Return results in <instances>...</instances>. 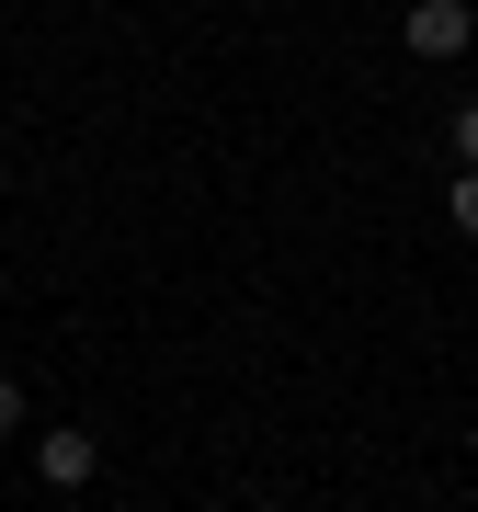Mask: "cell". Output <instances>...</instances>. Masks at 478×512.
I'll list each match as a JSON object with an SVG mask.
<instances>
[{"label":"cell","mask_w":478,"mask_h":512,"mask_svg":"<svg viewBox=\"0 0 478 512\" xmlns=\"http://www.w3.org/2000/svg\"><path fill=\"white\" fill-rule=\"evenodd\" d=\"M444 217H456V239H478V171H456V194H444Z\"/></svg>","instance_id":"3957f363"},{"label":"cell","mask_w":478,"mask_h":512,"mask_svg":"<svg viewBox=\"0 0 478 512\" xmlns=\"http://www.w3.org/2000/svg\"><path fill=\"white\" fill-rule=\"evenodd\" d=\"M0 433H23V387L12 376H0Z\"/></svg>","instance_id":"5b68a950"},{"label":"cell","mask_w":478,"mask_h":512,"mask_svg":"<svg viewBox=\"0 0 478 512\" xmlns=\"http://www.w3.org/2000/svg\"><path fill=\"white\" fill-rule=\"evenodd\" d=\"M456 160H467V171H478V92H467V103H456Z\"/></svg>","instance_id":"277c9868"},{"label":"cell","mask_w":478,"mask_h":512,"mask_svg":"<svg viewBox=\"0 0 478 512\" xmlns=\"http://www.w3.org/2000/svg\"><path fill=\"white\" fill-rule=\"evenodd\" d=\"M92 467H103L92 433H69V421H57V433H35V478H46V490H80Z\"/></svg>","instance_id":"7a4b0ae2"},{"label":"cell","mask_w":478,"mask_h":512,"mask_svg":"<svg viewBox=\"0 0 478 512\" xmlns=\"http://www.w3.org/2000/svg\"><path fill=\"white\" fill-rule=\"evenodd\" d=\"M399 46L444 69V57H467V46H478V12H467V0H410V12H399Z\"/></svg>","instance_id":"6da1fadb"}]
</instances>
